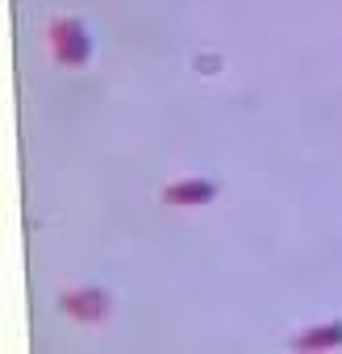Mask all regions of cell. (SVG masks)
<instances>
[{
  "instance_id": "obj_2",
  "label": "cell",
  "mask_w": 342,
  "mask_h": 354,
  "mask_svg": "<svg viewBox=\"0 0 342 354\" xmlns=\"http://www.w3.org/2000/svg\"><path fill=\"white\" fill-rule=\"evenodd\" d=\"M217 201V188L209 180H180L163 192V205H209Z\"/></svg>"
},
{
  "instance_id": "obj_3",
  "label": "cell",
  "mask_w": 342,
  "mask_h": 354,
  "mask_svg": "<svg viewBox=\"0 0 342 354\" xmlns=\"http://www.w3.org/2000/svg\"><path fill=\"white\" fill-rule=\"evenodd\" d=\"M63 308H67V313H75L80 321H100L109 304H105V296H100V292H75V296H67V300H63Z\"/></svg>"
},
{
  "instance_id": "obj_1",
  "label": "cell",
  "mask_w": 342,
  "mask_h": 354,
  "mask_svg": "<svg viewBox=\"0 0 342 354\" xmlns=\"http://www.w3.org/2000/svg\"><path fill=\"white\" fill-rule=\"evenodd\" d=\"M51 42H55V59L67 67H84L92 59V38L84 34V26L75 17H63L51 26Z\"/></svg>"
},
{
  "instance_id": "obj_4",
  "label": "cell",
  "mask_w": 342,
  "mask_h": 354,
  "mask_svg": "<svg viewBox=\"0 0 342 354\" xmlns=\"http://www.w3.org/2000/svg\"><path fill=\"white\" fill-rule=\"evenodd\" d=\"M334 346H342V321L317 325V329L300 333V342H296V350H334Z\"/></svg>"
}]
</instances>
